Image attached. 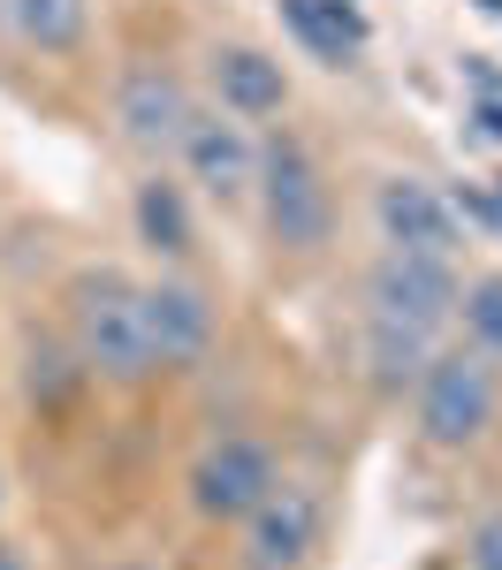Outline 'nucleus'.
I'll return each instance as SVG.
<instances>
[{"label":"nucleus","instance_id":"obj_9","mask_svg":"<svg viewBox=\"0 0 502 570\" xmlns=\"http://www.w3.org/2000/svg\"><path fill=\"white\" fill-rule=\"evenodd\" d=\"M115 122H122L130 145L168 153V145L183 137V122H190V91H183L160 61H137L130 77H122V91H115Z\"/></svg>","mask_w":502,"mask_h":570},{"label":"nucleus","instance_id":"obj_6","mask_svg":"<svg viewBox=\"0 0 502 570\" xmlns=\"http://www.w3.org/2000/svg\"><path fill=\"white\" fill-rule=\"evenodd\" d=\"M373 220H381V236H388V252H426V259H456V214L450 198L434 190V183L419 176H388L373 190Z\"/></svg>","mask_w":502,"mask_h":570},{"label":"nucleus","instance_id":"obj_14","mask_svg":"<svg viewBox=\"0 0 502 570\" xmlns=\"http://www.w3.org/2000/svg\"><path fill=\"white\" fill-rule=\"evenodd\" d=\"M365 357H373V381H381V389H411V381L426 373V357H434V335L365 312Z\"/></svg>","mask_w":502,"mask_h":570},{"label":"nucleus","instance_id":"obj_8","mask_svg":"<svg viewBox=\"0 0 502 570\" xmlns=\"http://www.w3.org/2000/svg\"><path fill=\"white\" fill-rule=\"evenodd\" d=\"M137 312H145V351H152V365H190V357H206V343H214V305H206L198 282H145L137 289Z\"/></svg>","mask_w":502,"mask_h":570},{"label":"nucleus","instance_id":"obj_7","mask_svg":"<svg viewBox=\"0 0 502 570\" xmlns=\"http://www.w3.org/2000/svg\"><path fill=\"white\" fill-rule=\"evenodd\" d=\"M319 548V502L305 487H282L244 518V570H305Z\"/></svg>","mask_w":502,"mask_h":570},{"label":"nucleus","instance_id":"obj_3","mask_svg":"<svg viewBox=\"0 0 502 570\" xmlns=\"http://www.w3.org/2000/svg\"><path fill=\"white\" fill-rule=\"evenodd\" d=\"M259 214H267V236L282 252H319L327 228H335V206H327V183H319V160L282 130L259 145Z\"/></svg>","mask_w":502,"mask_h":570},{"label":"nucleus","instance_id":"obj_15","mask_svg":"<svg viewBox=\"0 0 502 570\" xmlns=\"http://www.w3.org/2000/svg\"><path fill=\"white\" fill-rule=\"evenodd\" d=\"M137 236L152 244V252H168V259H183L190 252V206H183L176 183H137Z\"/></svg>","mask_w":502,"mask_h":570},{"label":"nucleus","instance_id":"obj_13","mask_svg":"<svg viewBox=\"0 0 502 570\" xmlns=\"http://www.w3.org/2000/svg\"><path fill=\"white\" fill-rule=\"evenodd\" d=\"M282 23L313 46L327 69H343V61L365 46V16L351 8V0H282Z\"/></svg>","mask_w":502,"mask_h":570},{"label":"nucleus","instance_id":"obj_19","mask_svg":"<svg viewBox=\"0 0 502 570\" xmlns=\"http://www.w3.org/2000/svg\"><path fill=\"white\" fill-rule=\"evenodd\" d=\"M0 570H31V563H23V556H16V548H8V540H0Z\"/></svg>","mask_w":502,"mask_h":570},{"label":"nucleus","instance_id":"obj_22","mask_svg":"<svg viewBox=\"0 0 502 570\" xmlns=\"http://www.w3.org/2000/svg\"><path fill=\"white\" fill-rule=\"evenodd\" d=\"M115 570H145V563H115Z\"/></svg>","mask_w":502,"mask_h":570},{"label":"nucleus","instance_id":"obj_20","mask_svg":"<svg viewBox=\"0 0 502 570\" xmlns=\"http://www.w3.org/2000/svg\"><path fill=\"white\" fill-rule=\"evenodd\" d=\"M480 8H488V16H502V0H480Z\"/></svg>","mask_w":502,"mask_h":570},{"label":"nucleus","instance_id":"obj_18","mask_svg":"<svg viewBox=\"0 0 502 570\" xmlns=\"http://www.w3.org/2000/svg\"><path fill=\"white\" fill-rule=\"evenodd\" d=\"M472 122H480V130H488V137L502 145V91H480V107H472Z\"/></svg>","mask_w":502,"mask_h":570},{"label":"nucleus","instance_id":"obj_11","mask_svg":"<svg viewBox=\"0 0 502 570\" xmlns=\"http://www.w3.org/2000/svg\"><path fill=\"white\" fill-rule=\"evenodd\" d=\"M214 91H222L228 115H244V122L289 107V77H282V61L259 53V46H222L214 53Z\"/></svg>","mask_w":502,"mask_h":570},{"label":"nucleus","instance_id":"obj_23","mask_svg":"<svg viewBox=\"0 0 502 570\" xmlns=\"http://www.w3.org/2000/svg\"><path fill=\"white\" fill-rule=\"evenodd\" d=\"M0 502H8V494H0Z\"/></svg>","mask_w":502,"mask_h":570},{"label":"nucleus","instance_id":"obj_2","mask_svg":"<svg viewBox=\"0 0 502 570\" xmlns=\"http://www.w3.org/2000/svg\"><path fill=\"white\" fill-rule=\"evenodd\" d=\"M411 389H419V441H426V449H472L502 411L495 357L472 351V343L426 357V373H419Z\"/></svg>","mask_w":502,"mask_h":570},{"label":"nucleus","instance_id":"obj_1","mask_svg":"<svg viewBox=\"0 0 502 570\" xmlns=\"http://www.w3.org/2000/svg\"><path fill=\"white\" fill-rule=\"evenodd\" d=\"M69 327H77V357L107 381H145L152 351H145V312H137V282L122 266H85L69 282Z\"/></svg>","mask_w":502,"mask_h":570},{"label":"nucleus","instance_id":"obj_12","mask_svg":"<svg viewBox=\"0 0 502 570\" xmlns=\"http://www.w3.org/2000/svg\"><path fill=\"white\" fill-rule=\"evenodd\" d=\"M0 23L31 53H77L91 31V0H0Z\"/></svg>","mask_w":502,"mask_h":570},{"label":"nucleus","instance_id":"obj_4","mask_svg":"<svg viewBox=\"0 0 502 570\" xmlns=\"http://www.w3.org/2000/svg\"><path fill=\"white\" fill-rule=\"evenodd\" d=\"M365 312L396 320V327H419V335H442L456 320V266L426 259V252H388L365 274Z\"/></svg>","mask_w":502,"mask_h":570},{"label":"nucleus","instance_id":"obj_5","mask_svg":"<svg viewBox=\"0 0 502 570\" xmlns=\"http://www.w3.org/2000/svg\"><path fill=\"white\" fill-rule=\"evenodd\" d=\"M274 449L252 434H222L206 441V456L190 464V502H198V518H214V525H244L259 502L274 494Z\"/></svg>","mask_w":502,"mask_h":570},{"label":"nucleus","instance_id":"obj_17","mask_svg":"<svg viewBox=\"0 0 502 570\" xmlns=\"http://www.w3.org/2000/svg\"><path fill=\"white\" fill-rule=\"evenodd\" d=\"M464 563H472V570H502V518H480L472 548H464Z\"/></svg>","mask_w":502,"mask_h":570},{"label":"nucleus","instance_id":"obj_10","mask_svg":"<svg viewBox=\"0 0 502 570\" xmlns=\"http://www.w3.org/2000/svg\"><path fill=\"white\" fill-rule=\"evenodd\" d=\"M176 153H183V168L206 183L214 198H244V190H252V176H259L252 137L236 130V122H222V115H198V107H190V122H183Z\"/></svg>","mask_w":502,"mask_h":570},{"label":"nucleus","instance_id":"obj_16","mask_svg":"<svg viewBox=\"0 0 502 570\" xmlns=\"http://www.w3.org/2000/svg\"><path fill=\"white\" fill-rule=\"evenodd\" d=\"M456 312H464V335H472V351L502 357V274H480L472 289H456Z\"/></svg>","mask_w":502,"mask_h":570},{"label":"nucleus","instance_id":"obj_21","mask_svg":"<svg viewBox=\"0 0 502 570\" xmlns=\"http://www.w3.org/2000/svg\"><path fill=\"white\" fill-rule=\"evenodd\" d=\"M495 214H502V176H495Z\"/></svg>","mask_w":502,"mask_h":570}]
</instances>
